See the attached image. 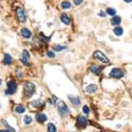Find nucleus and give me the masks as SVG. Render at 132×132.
<instances>
[{
    "instance_id": "nucleus-20",
    "label": "nucleus",
    "mask_w": 132,
    "mask_h": 132,
    "mask_svg": "<svg viewBox=\"0 0 132 132\" xmlns=\"http://www.w3.org/2000/svg\"><path fill=\"white\" fill-rule=\"evenodd\" d=\"M15 111H16V112H17V113H23L25 111V108L23 107L22 104H20V105L16 106Z\"/></svg>"
},
{
    "instance_id": "nucleus-21",
    "label": "nucleus",
    "mask_w": 132,
    "mask_h": 132,
    "mask_svg": "<svg viewBox=\"0 0 132 132\" xmlns=\"http://www.w3.org/2000/svg\"><path fill=\"white\" fill-rule=\"evenodd\" d=\"M106 13L110 16H114L116 14V10L113 9V8H107L106 9Z\"/></svg>"
},
{
    "instance_id": "nucleus-6",
    "label": "nucleus",
    "mask_w": 132,
    "mask_h": 132,
    "mask_svg": "<svg viewBox=\"0 0 132 132\" xmlns=\"http://www.w3.org/2000/svg\"><path fill=\"white\" fill-rule=\"evenodd\" d=\"M16 16H17V19L19 20V22L21 23H24L26 21V14H25V11L23 8H17L16 11Z\"/></svg>"
},
{
    "instance_id": "nucleus-26",
    "label": "nucleus",
    "mask_w": 132,
    "mask_h": 132,
    "mask_svg": "<svg viewBox=\"0 0 132 132\" xmlns=\"http://www.w3.org/2000/svg\"><path fill=\"white\" fill-rule=\"evenodd\" d=\"M83 112L86 113V114H88V113L90 112V109H89V107L87 105L83 106Z\"/></svg>"
},
{
    "instance_id": "nucleus-30",
    "label": "nucleus",
    "mask_w": 132,
    "mask_h": 132,
    "mask_svg": "<svg viewBox=\"0 0 132 132\" xmlns=\"http://www.w3.org/2000/svg\"><path fill=\"white\" fill-rule=\"evenodd\" d=\"M99 16H105V14H104V12H100V13H99Z\"/></svg>"
},
{
    "instance_id": "nucleus-12",
    "label": "nucleus",
    "mask_w": 132,
    "mask_h": 132,
    "mask_svg": "<svg viewBox=\"0 0 132 132\" xmlns=\"http://www.w3.org/2000/svg\"><path fill=\"white\" fill-rule=\"evenodd\" d=\"M60 20H61V22L64 23V24L68 25L69 23H70V18L68 17V16H67L66 13L61 14V16H60Z\"/></svg>"
},
{
    "instance_id": "nucleus-14",
    "label": "nucleus",
    "mask_w": 132,
    "mask_h": 132,
    "mask_svg": "<svg viewBox=\"0 0 132 132\" xmlns=\"http://www.w3.org/2000/svg\"><path fill=\"white\" fill-rule=\"evenodd\" d=\"M90 70L92 71V73L96 74H99L101 72V67H98V66H95V65H92V67H90Z\"/></svg>"
},
{
    "instance_id": "nucleus-13",
    "label": "nucleus",
    "mask_w": 132,
    "mask_h": 132,
    "mask_svg": "<svg viewBox=\"0 0 132 132\" xmlns=\"http://www.w3.org/2000/svg\"><path fill=\"white\" fill-rule=\"evenodd\" d=\"M21 34H22V35L24 37V38H29V37L31 36V32H30L29 30L28 29H26V28L22 29Z\"/></svg>"
},
{
    "instance_id": "nucleus-15",
    "label": "nucleus",
    "mask_w": 132,
    "mask_h": 132,
    "mask_svg": "<svg viewBox=\"0 0 132 132\" xmlns=\"http://www.w3.org/2000/svg\"><path fill=\"white\" fill-rule=\"evenodd\" d=\"M69 99H70L71 103L73 104L74 105H79V99L77 97H72V96H68Z\"/></svg>"
},
{
    "instance_id": "nucleus-22",
    "label": "nucleus",
    "mask_w": 132,
    "mask_h": 132,
    "mask_svg": "<svg viewBox=\"0 0 132 132\" xmlns=\"http://www.w3.org/2000/svg\"><path fill=\"white\" fill-rule=\"evenodd\" d=\"M61 7L63 8V9H68V8H70L71 7L70 2H68V1H64V2H62Z\"/></svg>"
},
{
    "instance_id": "nucleus-24",
    "label": "nucleus",
    "mask_w": 132,
    "mask_h": 132,
    "mask_svg": "<svg viewBox=\"0 0 132 132\" xmlns=\"http://www.w3.org/2000/svg\"><path fill=\"white\" fill-rule=\"evenodd\" d=\"M66 48V47H63V46H60V45H56V46H55L54 47V50L55 51H60V50H63V49H65Z\"/></svg>"
},
{
    "instance_id": "nucleus-19",
    "label": "nucleus",
    "mask_w": 132,
    "mask_h": 132,
    "mask_svg": "<svg viewBox=\"0 0 132 132\" xmlns=\"http://www.w3.org/2000/svg\"><path fill=\"white\" fill-rule=\"evenodd\" d=\"M48 132H56V127L54 123H49L48 124Z\"/></svg>"
},
{
    "instance_id": "nucleus-31",
    "label": "nucleus",
    "mask_w": 132,
    "mask_h": 132,
    "mask_svg": "<svg viewBox=\"0 0 132 132\" xmlns=\"http://www.w3.org/2000/svg\"><path fill=\"white\" fill-rule=\"evenodd\" d=\"M125 2L126 3H130V2H132V0H124Z\"/></svg>"
},
{
    "instance_id": "nucleus-16",
    "label": "nucleus",
    "mask_w": 132,
    "mask_h": 132,
    "mask_svg": "<svg viewBox=\"0 0 132 132\" xmlns=\"http://www.w3.org/2000/svg\"><path fill=\"white\" fill-rule=\"evenodd\" d=\"M114 33H115V35H118V36H120V35H123V28H121V27H119V26H117V27H116V28L114 29Z\"/></svg>"
},
{
    "instance_id": "nucleus-17",
    "label": "nucleus",
    "mask_w": 132,
    "mask_h": 132,
    "mask_svg": "<svg viewBox=\"0 0 132 132\" xmlns=\"http://www.w3.org/2000/svg\"><path fill=\"white\" fill-rule=\"evenodd\" d=\"M11 56L9 55V54H5L4 55V63L5 65H10L11 63Z\"/></svg>"
},
{
    "instance_id": "nucleus-11",
    "label": "nucleus",
    "mask_w": 132,
    "mask_h": 132,
    "mask_svg": "<svg viewBox=\"0 0 132 132\" xmlns=\"http://www.w3.org/2000/svg\"><path fill=\"white\" fill-rule=\"evenodd\" d=\"M22 56H23V59H22V61L23 62L24 64H28V60L29 59V52L27 51V50H23V55H22Z\"/></svg>"
},
{
    "instance_id": "nucleus-29",
    "label": "nucleus",
    "mask_w": 132,
    "mask_h": 132,
    "mask_svg": "<svg viewBox=\"0 0 132 132\" xmlns=\"http://www.w3.org/2000/svg\"><path fill=\"white\" fill-rule=\"evenodd\" d=\"M16 76H17V77H20V78H21L22 76H23V74H22L21 71H16Z\"/></svg>"
},
{
    "instance_id": "nucleus-28",
    "label": "nucleus",
    "mask_w": 132,
    "mask_h": 132,
    "mask_svg": "<svg viewBox=\"0 0 132 132\" xmlns=\"http://www.w3.org/2000/svg\"><path fill=\"white\" fill-rule=\"evenodd\" d=\"M83 0H73V2L75 4H77V5H79V4H80L81 3H82Z\"/></svg>"
},
{
    "instance_id": "nucleus-23",
    "label": "nucleus",
    "mask_w": 132,
    "mask_h": 132,
    "mask_svg": "<svg viewBox=\"0 0 132 132\" xmlns=\"http://www.w3.org/2000/svg\"><path fill=\"white\" fill-rule=\"evenodd\" d=\"M23 120H24V123H26V124H29V123L32 122V117L29 116H25L24 118H23Z\"/></svg>"
},
{
    "instance_id": "nucleus-10",
    "label": "nucleus",
    "mask_w": 132,
    "mask_h": 132,
    "mask_svg": "<svg viewBox=\"0 0 132 132\" xmlns=\"http://www.w3.org/2000/svg\"><path fill=\"white\" fill-rule=\"evenodd\" d=\"M111 24H112V25L117 26V25H119L120 23H121V17H120L119 16H113V17L111 18Z\"/></svg>"
},
{
    "instance_id": "nucleus-5",
    "label": "nucleus",
    "mask_w": 132,
    "mask_h": 132,
    "mask_svg": "<svg viewBox=\"0 0 132 132\" xmlns=\"http://www.w3.org/2000/svg\"><path fill=\"white\" fill-rule=\"evenodd\" d=\"M16 91V84L14 80H10L7 83V90H6V94H13Z\"/></svg>"
},
{
    "instance_id": "nucleus-9",
    "label": "nucleus",
    "mask_w": 132,
    "mask_h": 132,
    "mask_svg": "<svg viewBox=\"0 0 132 132\" xmlns=\"http://www.w3.org/2000/svg\"><path fill=\"white\" fill-rule=\"evenodd\" d=\"M36 120L39 123H44L45 121H47V116L43 113H38L35 117Z\"/></svg>"
},
{
    "instance_id": "nucleus-7",
    "label": "nucleus",
    "mask_w": 132,
    "mask_h": 132,
    "mask_svg": "<svg viewBox=\"0 0 132 132\" xmlns=\"http://www.w3.org/2000/svg\"><path fill=\"white\" fill-rule=\"evenodd\" d=\"M77 123L80 127L85 128V127H86V125H87V119H86L84 116H79L77 118Z\"/></svg>"
},
{
    "instance_id": "nucleus-4",
    "label": "nucleus",
    "mask_w": 132,
    "mask_h": 132,
    "mask_svg": "<svg viewBox=\"0 0 132 132\" xmlns=\"http://www.w3.org/2000/svg\"><path fill=\"white\" fill-rule=\"evenodd\" d=\"M123 75H124V73L120 68H113L111 71V73H110V76L112 78H116V79L123 78Z\"/></svg>"
},
{
    "instance_id": "nucleus-3",
    "label": "nucleus",
    "mask_w": 132,
    "mask_h": 132,
    "mask_svg": "<svg viewBox=\"0 0 132 132\" xmlns=\"http://www.w3.org/2000/svg\"><path fill=\"white\" fill-rule=\"evenodd\" d=\"M93 56H94V58H96V59H98L99 60H100L101 62H103V63H105V64H107V63H109V59L106 57V55H104V54L102 53L101 51H95V53L93 54Z\"/></svg>"
},
{
    "instance_id": "nucleus-1",
    "label": "nucleus",
    "mask_w": 132,
    "mask_h": 132,
    "mask_svg": "<svg viewBox=\"0 0 132 132\" xmlns=\"http://www.w3.org/2000/svg\"><path fill=\"white\" fill-rule=\"evenodd\" d=\"M23 90H24V94L27 97H31L35 93V86L33 83L28 81V82L24 83V85H23Z\"/></svg>"
},
{
    "instance_id": "nucleus-8",
    "label": "nucleus",
    "mask_w": 132,
    "mask_h": 132,
    "mask_svg": "<svg viewBox=\"0 0 132 132\" xmlns=\"http://www.w3.org/2000/svg\"><path fill=\"white\" fill-rule=\"evenodd\" d=\"M97 89H98V86H96V85L91 84V85H89V86H86V91L88 92V93H93V92H95L96 91H97Z\"/></svg>"
},
{
    "instance_id": "nucleus-25",
    "label": "nucleus",
    "mask_w": 132,
    "mask_h": 132,
    "mask_svg": "<svg viewBox=\"0 0 132 132\" xmlns=\"http://www.w3.org/2000/svg\"><path fill=\"white\" fill-rule=\"evenodd\" d=\"M0 132H16V131H15L14 129H12L11 126H9V125H8L7 130H1V131H0Z\"/></svg>"
},
{
    "instance_id": "nucleus-18",
    "label": "nucleus",
    "mask_w": 132,
    "mask_h": 132,
    "mask_svg": "<svg viewBox=\"0 0 132 132\" xmlns=\"http://www.w3.org/2000/svg\"><path fill=\"white\" fill-rule=\"evenodd\" d=\"M31 104L34 106V107L39 108V107H41V106L43 105V102H42V100H35L31 103Z\"/></svg>"
},
{
    "instance_id": "nucleus-27",
    "label": "nucleus",
    "mask_w": 132,
    "mask_h": 132,
    "mask_svg": "<svg viewBox=\"0 0 132 132\" xmlns=\"http://www.w3.org/2000/svg\"><path fill=\"white\" fill-rule=\"evenodd\" d=\"M47 55H48V57H51V58L55 57V54H54L53 52H51V51H48V52H47Z\"/></svg>"
},
{
    "instance_id": "nucleus-2",
    "label": "nucleus",
    "mask_w": 132,
    "mask_h": 132,
    "mask_svg": "<svg viewBox=\"0 0 132 132\" xmlns=\"http://www.w3.org/2000/svg\"><path fill=\"white\" fill-rule=\"evenodd\" d=\"M57 107H58V110H59V112H60V115L62 117H65L67 116L68 114V107L67 106L66 103L64 101H59L58 102V104H57Z\"/></svg>"
}]
</instances>
